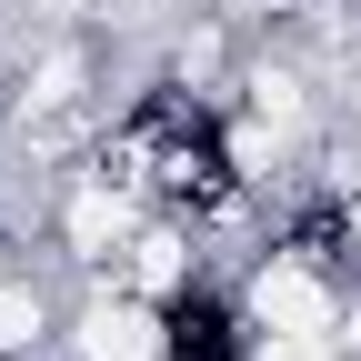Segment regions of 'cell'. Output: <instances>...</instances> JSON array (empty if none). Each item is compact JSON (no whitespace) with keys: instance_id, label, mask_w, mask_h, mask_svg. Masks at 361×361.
Wrapping results in <instances>:
<instances>
[{"instance_id":"obj_1","label":"cell","mask_w":361,"mask_h":361,"mask_svg":"<svg viewBox=\"0 0 361 361\" xmlns=\"http://www.w3.org/2000/svg\"><path fill=\"white\" fill-rule=\"evenodd\" d=\"M121 180H141V191L180 221H211L241 201V161H231V130H221L211 101H191L180 80L141 90L121 121Z\"/></svg>"},{"instance_id":"obj_2","label":"cell","mask_w":361,"mask_h":361,"mask_svg":"<svg viewBox=\"0 0 361 361\" xmlns=\"http://www.w3.org/2000/svg\"><path fill=\"white\" fill-rule=\"evenodd\" d=\"M161 351H171V361H251V322H241L211 281H191V291L161 301Z\"/></svg>"}]
</instances>
